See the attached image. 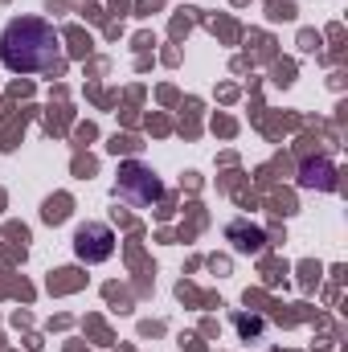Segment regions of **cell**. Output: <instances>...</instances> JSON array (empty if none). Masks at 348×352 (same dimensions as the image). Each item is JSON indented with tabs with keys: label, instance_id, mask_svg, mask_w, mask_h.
<instances>
[{
	"label": "cell",
	"instance_id": "obj_1",
	"mask_svg": "<svg viewBox=\"0 0 348 352\" xmlns=\"http://www.w3.org/2000/svg\"><path fill=\"white\" fill-rule=\"evenodd\" d=\"M0 66L12 74H45L62 66V33L45 16H12L0 29Z\"/></svg>",
	"mask_w": 348,
	"mask_h": 352
},
{
	"label": "cell",
	"instance_id": "obj_2",
	"mask_svg": "<svg viewBox=\"0 0 348 352\" xmlns=\"http://www.w3.org/2000/svg\"><path fill=\"white\" fill-rule=\"evenodd\" d=\"M115 197L127 201L131 209H156L164 201V180L156 176V168H148L140 160H123L119 180H115Z\"/></svg>",
	"mask_w": 348,
	"mask_h": 352
},
{
	"label": "cell",
	"instance_id": "obj_3",
	"mask_svg": "<svg viewBox=\"0 0 348 352\" xmlns=\"http://www.w3.org/2000/svg\"><path fill=\"white\" fill-rule=\"evenodd\" d=\"M115 254V230L107 221H83L74 230V258H83L87 266H98Z\"/></svg>",
	"mask_w": 348,
	"mask_h": 352
},
{
	"label": "cell",
	"instance_id": "obj_4",
	"mask_svg": "<svg viewBox=\"0 0 348 352\" xmlns=\"http://www.w3.org/2000/svg\"><path fill=\"white\" fill-rule=\"evenodd\" d=\"M336 164L332 160H324V156H316V160H303V168H299V184L303 188H316V192H332L340 180H336Z\"/></svg>",
	"mask_w": 348,
	"mask_h": 352
},
{
	"label": "cell",
	"instance_id": "obj_5",
	"mask_svg": "<svg viewBox=\"0 0 348 352\" xmlns=\"http://www.w3.org/2000/svg\"><path fill=\"white\" fill-rule=\"evenodd\" d=\"M230 242H234V250H238V254H259L262 242H266V234H262L259 226L234 221V226H230Z\"/></svg>",
	"mask_w": 348,
	"mask_h": 352
},
{
	"label": "cell",
	"instance_id": "obj_6",
	"mask_svg": "<svg viewBox=\"0 0 348 352\" xmlns=\"http://www.w3.org/2000/svg\"><path fill=\"white\" fill-rule=\"evenodd\" d=\"M238 328H242V332H259L262 324H259V320H246V316H238Z\"/></svg>",
	"mask_w": 348,
	"mask_h": 352
}]
</instances>
